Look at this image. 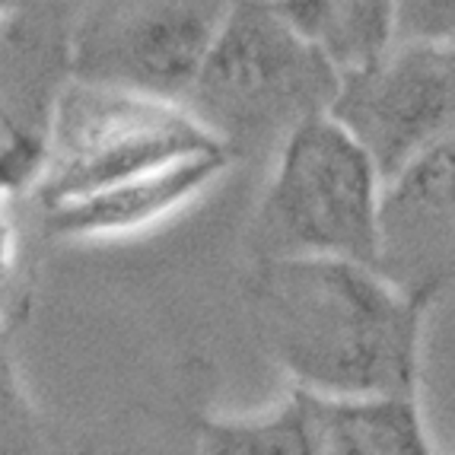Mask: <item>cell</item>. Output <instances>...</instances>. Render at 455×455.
I'll use <instances>...</instances> for the list:
<instances>
[{
    "label": "cell",
    "mask_w": 455,
    "mask_h": 455,
    "mask_svg": "<svg viewBox=\"0 0 455 455\" xmlns=\"http://www.w3.org/2000/svg\"><path fill=\"white\" fill-rule=\"evenodd\" d=\"M267 344L296 386L334 395L420 388L427 312L440 281L395 283L347 259H261L251 283Z\"/></svg>",
    "instance_id": "1"
},
{
    "label": "cell",
    "mask_w": 455,
    "mask_h": 455,
    "mask_svg": "<svg viewBox=\"0 0 455 455\" xmlns=\"http://www.w3.org/2000/svg\"><path fill=\"white\" fill-rule=\"evenodd\" d=\"M338 84L334 64L271 0H229L185 108L239 160L328 112Z\"/></svg>",
    "instance_id": "2"
},
{
    "label": "cell",
    "mask_w": 455,
    "mask_h": 455,
    "mask_svg": "<svg viewBox=\"0 0 455 455\" xmlns=\"http://www.w3.org/2000/svg\"><path fill=\"white\" fill-rule=\"evenodd\" d=\"M261 259H386V179L331 112L287 131L255 220Z\"/></svg>",
    "instance_id": "3"
},
{
    "label": "cell",
    "mask_w": 455,
    "mask_h": 455,
    "mask_svg": "<svg viewBox=\"0 0 455 455\" xmlns=\"http://www.w3.org/2000/svg\"><path fill=\"white\" fill-rule=\"evenodd\" d=\"M211 147L227 144L182 102L70 76L52 102L29 191L38 207H48Z\"/></svg>",
    "instance_id": "4"
},
{
    "label": "cell",
    "mask_w": 455,
    "mask_h": 455,
    "mask_svg": "<svg viewBox=\"0 0 455 455\" xmlns=\"http://www.w3.org/2000/svg\"><path fill=\"white\" fill-rule=\"evenodd\" d=\"M227 10L229 0H115L76 26L68 70L185 106Z\"/></svg>",
    "instance_id": "5"
},
{
    "label": "cell",
    "mask_w": 455,
    "mask_h": 455,
    "mask_svg": "<svg viewBox=\"0 0 455 455\" xmlns=\"http://www.w3.org/2000/svg\"><path fill=\"white\" fill-rule=\"evenodd\" d=\"M328 112L388 182L455 124V38H395L372 64L341 76Z\"/></svg>",
    "instance_id": "6"
},
{
    "label": "cell",
    "mask_w": 455,
    "mask_h": 455,
    "mask_svg": "<svg viewBox=\"0 0 455 455\" xmlns=\"http://www.w3.org/2000/svg\"><path fill=\"white\" fill-rule=\"evenodd\" d=\"M233 163L235 153L229 147L191 153L169 166L150 169L108 188L38 207L42 229L52 239H112V235L137 233L201 197Z\"/></svg>",
    "instance_id": "7"
},
{
    "label": "cell",
    "mask_w": 455,
    "mask_h": 455,
    "mask_svg": "<svg viewBox=\"0 0 455 455\" xmlns=\"http://www.w3.org/2000/svg\"><path fill=\"white\" fill-rule=\"evenodd\" d=\"M309 455H430L418 395H334L296 386Z\"/></svg>",
    "instance_id": "8"
},
{
    "label": "cell",
    "mask_w": 455,
    "mask_h": 455,
    "mask_svg": "<svg viewBox=\"0 0 455 455\" xmlns=\"http://www.w3.org/2000/svg\"><path fill=\"white\" fill-rule=\"evenodd\" d=\"M338 74L366 68L395 42V0H271Z\"/></svg>",
    "instance_id": "9"
},
{
    "label": "cell",
    "mask_w": 455,
    "mask_h": 455,
    "mask_svg": "<svg viewBox=\"0 0 455 455\" xmlns=\"http://www.w3.org/2000/svg\"><path fill=\"white\" fill-rule=\"evenodd\" d=\"M455 220V124L386 182V239L395 229Z\"/></svg>",
    "instance_id": "10"
},
{
    "label": "cell",
    "mask_w": 455,
    "mask_h": 455,
    "mask_svg": "<svg viewBox=\"0 0 455 455\" xmlns=\"http://www.w3.org/2000/svg\"><path fill=\"white\" fill-rule=\"evenodd\" d=\"M42 160V134L26 128L0 134V331H10L26 315L23 255L13 217V195L29 188Z\"/></svg>",
    "instance_id": "11"
},
{
    "label": "cell",
    "mask_w": 455,
    "mask_h": 455,
    "mask_svg": "<svg viewBox=\"0 0 455 455\" xmlns=\"http://www.w3.org/2000/svg\"><path fill=\"white\" fill-rule=\"evenodd\" d=\"M197 449L213 455H309L299 398L290 388L283 402L259 414L201 418L197 420Z\"/></svg>",
    "instance_id": "12"
},
{
    "label": "cell",
    "mask_w": 455,
    "mask_h": 455,
    "mask_svg": "<svg viewBox=\"0 0 455 455\" xmlns=\"http://www.w3.org/2000/svg\"><path fill=\"white\" fill-rule=\"evenodd\" d=\"M13 331H0V455L45 449V424L16 372Z\"/></svg>",
    "instance_id": "13"
},
{
    "label": "cell",
    "mask_w": 455,
    "mask_h": 455,
    "mask_svg": "<svg viewBox=\"0 0 455 455\" xmlns=\"http://www.w3.org/2000/svg\"><path fill=\"white\" fill-rule=\"evenodd\" d=\"M395 38H455V0H395Z\"/></svg>",
    "instance_id": "14"
},
{
    "label": "cell",
    "mask_w": 455,
    "mask_h": 455,
    "mask_svg": "<svg viewBox=\"0 0 455 455\" xmlns=\"http://www.w3.org/2000/svg\"><path fill=\"white\" fill-rule=\"evenodd\" d=\"M16 10H20V0H0V20H7V16H13ZM0 124H4V128H10V131L20 128L13 115L7 112V106H4V102H0Z\"/></svg>",
    "instance_id": "15"
}]
</instances>
